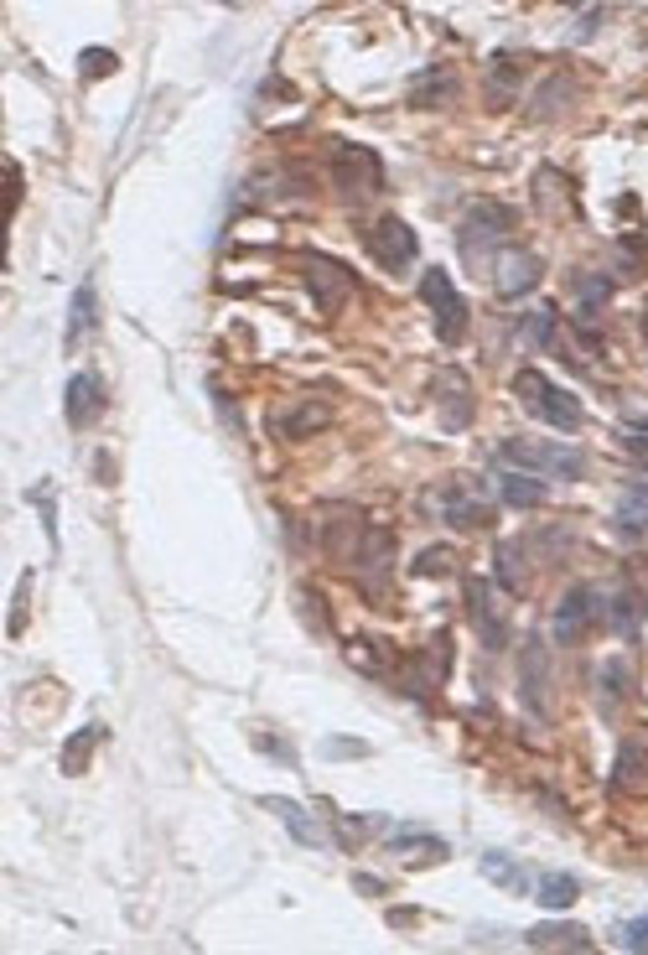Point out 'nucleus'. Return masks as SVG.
I'll return each mask as SVG.
<instances>
[{"mask_svg": "<svg viewBox=\"0 0 648 955\" xmlns=\"http://www.w3.org/2000/svg\"><path fill=\"white\" fill-rule=\"evenodd\" d=\"M597 22H602V5H592V11H586V16H581L576 37H592V31H597Z\"/></svg>", "mask_w": 648, "mask_h": 955, "instance_id": "a19ab883", "label": "nucleus"}, {"mask_svg": "<svg viewBox=\"0 0 648 955\" xmlns=\"http://www.w3.org/2000/svg\"><path fill=\"white\" fill-rule=\"evenodd\" d=\"M618 530L623 535H644L648 530V483H633L618 504Z\"/></svg>", "mask_w": 648, "mask_h": 955, "instance_id": "4be33fe9", "label": "nucleus"}, {"mask_svg": "<svg viewBox=\"0 0 648 955\" xmlns=\"http://www.w3.org/2000/svg\"><path fill=\"white\" fill-rule=\"evenodd\" d=\"M26 593H31V576H22V587H16V608H11V634H22V628H26Z\"/></svg>", "mask_w": 648, "mask_h": 955, "instance_id": "58836bf2", "label": "nucleus"}, {"mask_svg": "<svg viewBox=\"0 0 648 955\" xmlns=\"http://www.w3.org/2000/svg\"><path fill=\"white\" fill-rule=\"evenodd\" d=\"M327 421H332V406L306 400V406H296L291 416H280V431H285V436H312V431H322Z\"/></svg>", "mask_w": 648, "mask_h": 955, "instance_id": "5701e85b", "label": "nucleus"}, {"mask_svg": "<svg viewBox=\"0 0 648 955\" xmlns=\"http://www.w3.org/2000/svg\"><path fill=\"white\" fill-rule=\"evenodd\" d=\"M602 613V602H597V593L592 587H571V593L560 597V608H556V623H550V634H556V645H576L581 634L592 628V619Z\"/></svg>", "mask_w": 648, "mask_h": 955, "instance_id": "6e6552de", "label": "nucleus"}, {"mask_svg": "<svg viewBox=\"0 0 648 955\" xmlns=\"http://www.w3.org/2000/svg\"><path fill=\"white\" fill-rule=\"evenodd\" d=\"M353 883L364 888V893H384V883H379V878H369V873H358V878H353Z\"/></svg>", "mask_w": 648, "mask_h": 955, "instance_id": "79ce46f5", "label": "nucleus"}, {"mask_svg": "<svg viewBox=\"0 0 648 955\" xmlns=\"http://www.w3.org/2000/svg\"><path fill=\"white\" fill-rule=\"evenodd\" d=\"M99 410H104V384L93 380V374H73L68 380V426L73 431L93 426Z\"/></svg>", "mask_w": 648, "mask_h": 955, "instance_id": "f8f14e48", "label": "nucleus"}, {"mask_svg": "<svg viewBox=\"0 0 648 955\" xmlns=\"http://www.w3.org/2000/svg\"><path fill=\"white\" fill-rule=\"evenodd\" d=\"M93 742H99V727H84V733H73L68 748H63V774H84V764H89V753H93Z\"/></svg>", "mask_w": 648, "mask_h": 955, "instance_id": "cd10ccee", "label": "nucleus"}, {"mask_svg": "<svg viewBox=\"0 0 648 955\" xmlns=\"http://www.w3.org/2000/svg\"><path fill=\"white\" fill-rule=\"evenodd\" d=\"M390 852H405V857H416V852H425V857H431V862H441V857H446V846H441L436 836H420V831H416V836H410V831H399V836H394V841H390Z\"/></svg>", "mask_w": 648, "mask_h": 955, "instance_id": "c756f323", "label": "nucleus"}, {"mask_svg": "<svg viewBox=\"0 0 648 955\" xmlns=\"http://www.w3.org/2000/svg\"><path fill=\"white\" fill-rule=\"evenodd\" d=\"M524 945L530 951H592V934L581 925H534L524 934Z\"/></svg>", "mask_w": 648, "mask_h": 955, "instance_id": "dca6fc26", "label": "nucleus"}, {"mask_svg": "<svg viewBox=\"0 0 648 955\" xmlns=\"http://www.w3.org/2000/svg\"><path fill=\"white\" fill-rule=\"evenodd\" d=\"M78 63H84V78H110V73H115V52H110V48H89Z\"/></svg>", "mask_w": 648, "mask_h": 955, "instance_id": "2f4dec72", "label": "nucleus"}, {"mask_svg": "<svg viewBox=\"0 0 648 955\" xmlns=\"http://www.w3.org/2000/svg\"><path fill=\"white\" fill-rule=\"evenodd\" d=\"M441 654H446V639H441V649H436V665H431V675H436V680H441V675H446V660H441ZM405 691H410V696H425V691H431V686L420 680V665L410 670V675H405Z\"/></svg>", "mask_w": 648, "mask_h": 955, "instance_id": "72a5a7b5", "label": "nucleus"}, {"mask_svg": "<svg viewBox=\"0 0 648 955\" xmlns=\"http://www.w3.org/2000/svg\"><path fill=\"white\" fill-rule=\"evenodd\" d=\"M509 229H513V214L504 203H472L462 214V229H457V250L478 265V260H487V250H498L509 239Z\"/></svg>", "mask_w": 648, "mask_h": 955, "instance_id": "7ed1b4c3", "label": "nucleus"}, {"mask_svg": "<svg viewBox=\"0 0 648 955\" xmlns=\"http://www.w3.org/2000/svg\"><path fill=\"white\" fill-rule=\"evenodd\" d=\"M255 748H265V753H270V759H280V764H296V753H291L280 738H270V733H255Z\"/></svg>", "mask_w": 648, "mask_h": 955, "instance_id": "4c0bfd02", "label": "nucleus"}, {"mask_svg": "<svg viewBox=\"0 0 648 955\" xmlns=\"http://www.w3.org/2000/svg\"><path fill=\"white\" fill-rule=\"evenodd\" d=\"M498 457L509 468H524V473H550V478H581L586 473V457L576 447H560V442H534V436H509Z\"/></svg>", "mask_w": 648, "mask_h": 955, "instance_id": "f03ea898", "label": "nucleus"}, {"mask_svg": "<svg viewBox=\"0 0 648 955\" xmlns=\"http://www.w3.org/2000/svg\"><path fill=\"white\" fill-rule=\"evenodd\" d=\"M571 94V78H556V84H545V89H539V99H534V110H539V115H556L560 110V99Z\"/></svg>", "mask_w": 648, "mask_h": 955, "instance_id": "473e14b6", "label": "nucleus"}, {"mask_svg": "<svg viewBox=\"0 0 648 955\" xmlns=\"http://www.w3.org/2000/svg\"><path fill=\"white\" fill-rule=\"evenodd\" d=\"M259 805H265V811L276 815V820H285V831L296 836L302 846H327V836L317 831V826H312V815H306V805H296V800H280V794H265Z\"/></svg>", "mask_w": 648, "mask_h": 955, "instance_id": "2eb2a0df", "label": "nucleus"}, {"mask_svg": "<svg viewBox=\"0 0 648 955\" xmlns=\"http://www.w3.org/2000/svg\"><path fill=\"white\" fill-rule=\"evenodd\" d=\"M93 328V286L84 281V286L73 291V317H68V343H78V333H89Z\"/></svg>", "mask_w": 648, "mask_h": 955, "instance_id": "c85d7f7f", "label": "nucleus"}, {"mask_svg": "<svg viewBox=\"0 0 648 955\" xmlns=\"http://www.w3.org/2000/svg\"><path fill=\"white\" fill-rule=\"evenodd\" d=\"M493 488H498V499L509 504V509H534V504H545V483L530 473H498Z\"/></svg>", "mask_w": 648, "mask_h": 955, "instance_id": "a211bd4d", "label": "nucleus"}, {"mask_svg": "<svg viewBox=\"0 0 648 955\" xmlns=\"http://www.w3.org/2000/svg\"><path fill=\"white\" fill-rule=\"evenodd\" d=\"M436 400H441V421L446 431H457L472 421V384H467L462 369H441L436 374Z\"/></svg>", "mask_w": 648, "mask_h": 955, "instance_id": "9d476101", "label": "nucleus"}, {"mask_svg": "<svg viewBox=\"0 0 648 955\" xmlns=\"http://www.w3.org/2000/svg\"><path fill=\"white\" fill-rule=\"evenodd\" d=\"M534 899H539V904L545 908H571L581 899V883L576 878H571V873H545V878H539V883H534Z\"/></svg>", "mask_w": 648, "mask_h": 955, "instance_id": "aec40b11", "label": "nucleus"}, {"mask_svg": "<svg viewBox=\"0 0 648 955\" xmlns=\"http://www.w3.org/2000/svg\"><path fill=\"white\" fill-rule=\"evenodd\" d=\"M602 691H607V701H618V696H627V686H633V670H627V660H607L602 665Z\"/></svg>", "mask_w": 648, "mask_h": 955, "instance_id": "7c9ffc66", "label": "nucleus"}, {"mask_svg": "<svg viewBox=\"0 0 648 955\" xmlns=\"http://www.w3.org/2000/svg\"><path fill=\"white\" fill-rule=\"evenodd\" d=\"M513 395L524 400L530 416L550 421L556 431H576L581 426V400L571 395V390H560L550 374H539V369H519V374H513Z\"/></svg>", "mask_w": 648, "mask_h": 955, "instance_id": "f257e3e1", "label": "nucleus"}, {"mask_svg": "<svg viewBox=\"0 0 648 955\" xmlns=\"http://www.w3.org/2000/svg\"><path fill=\"white\" fill-rule=\"evenodd\" d=\"M420 302L431 307V317H436V338L452 348V343H462L467 333V302L457 296V286H452V276L446 270H425L420 276Z\"/></svg>", "mask_w": 648, "mask_h": 955, "instance_id": "20e7f679", "label": "nucleus"}, {"mask_svg": "<svg viewBox=\"0 0 648 955\" xmlns=\"http://www.w3.org/2000/svg\"><path fill=\"white\" fill-rule=\"evenodd\" d=\"M638 785H648V748L644 742H623V748H618L612 789H638Z\"/></svg>", "mask_w": 648, "mask_h": 955, "instance_id": "6ab92c4d", "label": "nucleus"}, {"mask_svg": "<svg viewBox=\"0 0 648 955\" xmlns=\"http://www.w3.org/2000/svg\"><path fill=\"white\" fill-rule=\"evenodd\" d=\"M576 302H581V317L592 322L612 302V276H576Z\"/></svg>", "mask_w": 648, "mask_h": 955, "instance_id": "b1692460", "label": "nucleus"}, {"mask_svg": "<svg viewBox=\"0 0 648 955\" xmlns=\"http://www.w3.org/2000/svg\"><path fill=\"white\" fill-rule=\"evenodd\" d=\"M623 442L633 453H648V421H627L623 426Z\"/></svg>", "mask_w": 648, "mask_h": 955, "instance_id": "ea45409f", "label": "nucleus"}, {"mask_svg": "<svg viewBox=\"0 0 648 955\" xmlns=\"http://www.w3.org/2000/svg\"><path fill=\"white\" fill-rule=\"evenodd\" d=\"M539 270H545V265H539V255H534V250H509V255H504V260H498V296H524V291H534L539 286Z\"/></svg>", "mask_w": 648, "mask_h": 955, "instance_id": "9b49d317", "label": "nucleus"}, {"mask_svg": "<svg viewBox=\"0 0 648 955\" xmlns=\"http://www.w3.org/2000/svg\"><path fill=\"white\" fill-rule=\"evenodd\" d=\"M607 619H612V628H618L623 639H633V634H638V623H644V597L633 593V587H623V593L607 602Z\"/></svg>", "mask_w": 648, "mask_h": 955, "instance_id": "412c9836", "label": "nucleus"}, {"mask_svg": "<svg viewBox=\"0 0 648 955\" xmlns=\"http://www.w3.org/2000/svg\"><path fill=\"white\" fill-rule=\"evenodd\" d=\"M441 520H446L452 530H483L487 525V504L472 499L467 488H457V483H452V488L441 494Z\"/></svg>", "mask_w": 648, "mask_h": 955, "instance_id": "4468645a", "label": "nucleus"}, {"mask_svg": "<svg viewBox=\"0 0 648 955\" xmlns=\"http://www.w3.org/2000/svg\"><path fill=\"white\" fill-rule=\"evenodd\" d=\"M467 613H472V623H478V634H483L487 649L509 645V623H504V613L493 608V593H487L483 576H472V582H467Z\"/></svg>", "mask_w": 648, "mask_h": 955, "instance_id": "1a4fd4ad", "label": "nucleus"}, {"mask_svg": "<svg viewBox=\"0 0 648 955\" xmlns=\"http://www.w3.org/2000/svg\"><path fill=\"white\" fill-rule=\"evenodd\" d=\"M519 680H524L519 696H524L530 716H545V649H539V639H530L519 654Z\"/></svg>", "mask_w": 648, "mask_h": 955, "instance_id": "ddd939ff", "label": "nucleus"}, {"mask_svg": "<svg viewBox=\"0 0 648 955\" xmlns=\"http://www.w3.org/2000/svg\"><path fill=\"white\" fill-rule=\"evenodd\" d=\"M618 945H623V951H648V919H633V925H623Z\"/></svg>", "mask_w": 648, "mask_h": 955, "instance_id": "f704fd0d", "label": "nucleus"}, {"mask_svg": "<svg viewBox=\"0 0 648 955\" xmlns=\"http://www.w3.org/2000/svg\"><path fill=\"white\" fill-rule=\"evenodd\" d=\"M322 753H327V759H364L369 748H364V742H353V738H327Z\"/></svg>", "mask_w": 648, "mask_h": 955, "instance_id": "c9c22d12", "label": "nucleus"}, {"mask_svg": "<svg viewBox=\"0 0 648 955\" xmlns=\"http://www.w3.org/2000/svg\"><path fill=\"white\" fill-rule=\"evenodd\" d=\"M416 572H420V576H441V572H452V556H446V550H425V556L416 561Z\"/></svg>", "mask_w": 648, "mask_h": 955, "instance_id": "e433bc0d", "label": "nucleus"}, {"mask_svg": "<svg viewBox=\"0 0 648 955\" xmlns=\"http://www.w3.org/2000/svg\"><path fill=\"white\" fill-rule=\"evenodd\" d=\"M519 556H524V546H519V540H504V546H498V556H493V561H498V582H504L509 593H524V566H519Z\"/></svg>", "mask_w": 648, "mask_h": 955, "instance_id": "bb28decb", "label": "nucleus"}, {"mask_svg": "<svg viewBox=\"0 0 648 955\" xmlns=\"http://www.w3.org/2000/svg\"><path fill=\"white\" fill-rule=\"evenodd\" d=\"M416 229H410V224H405V218H379V224H373L369 229V255L379 265H384V270H405V265L416 260Z\"/></svg>", "mask_w": 648, "mask_h": 955, "instance_id": "0eeeda50", "label": "nucleus"}, {"mask_svg": "<svg viewBox=\"0 0 648 955\" xmlns=\"http://www.w3.org/2000/svg\"><path fill=\"white\" fill-rule=\"evenodd\" d=\"M332 177H338V192H347V198H369V192H379V182H384V167H379L373 151L338 141L332 145Z\"/></svg>", "mask_w": 648, "mask_h": 955, "instance_id": "39448f33", "label": "nucleus"}, {"mask_svg": "<svg viewBox=\"0 0 648 955\" xmlns=\"http://www.w3.org/2000/svg\"><path fill=\"white\" fill-rule=\"evenodd\" d=\"M483 878H493V883H504V888H530V878H524V867L513 857H504V852H483Z\"/></svg>", "mask_w": 648, "mask_h": 955, "instance_id": "393cba45", "label": "nucleus"}, {"mask_svg": "<svg viewBox=\"0 0 648 955\" xmlns=\"http://www.w3.org/2000/svg\"><path fill=\"white\" fill-rule=\"evenodd\" d=\"M302 276H306V291H312V302H317V311H332L343 307L347 296H353V276H347V265L338 260H327V255H302Z\"/></svg>", "mask_w": 648, "mask_h": 955, "instance_id": "423d86ee", "label": "nucleus"}, {"mask_svg": "<svg viewBox=\"0 0 648 955\" xmlns=\"http://www.w3.org/2000/svg\"><path fill=\"white\" fill-rule=\"evenodd\" d=\"M556 307H534V311H524V322H519V333L530 338L534 348H550L556 343Z\"/></svg>", "mask_w": 648, "mask_h": 955, "instance_id": "a878e982", "label": "nucleus"}, {"mask_svg": "<svg viewBox=\"0 0 648 955\" xmlns=\"http://www.w3.org/2000/svg\"><path fill=\"white\" fill-rule=\"evenodd\" d=\"M452 94H457V73L452 68H431L410 84V104H420V110H441Z\"/></svg>", "mask_w": 648, "mask_h": 955, "instance_id": "f3484780", "label": "nucleus"}]
</instances>
